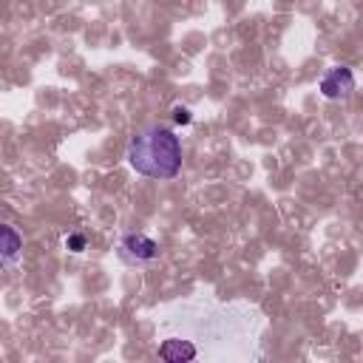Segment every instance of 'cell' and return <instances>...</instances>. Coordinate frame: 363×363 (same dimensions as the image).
Returning <instances> with one entry per match:
<instances>
[{
    "label": "cell",
    "mask_w": 363,
    "mask_h": 363,
    "mask_svg": "<svg viewBox=\"0 0 363 363\" xmlns=\"http://www.w3.org/2000/svg\"><path fill=\"white\" fill-rule=\"evenodd\" d=\"M159 357L167 360V363H187V360H196L199 357V349L190 340L167 337V340L159 343Z\"/></svg>",
    "instance_id": "cell-4"
},
{
    "label": "cell",
    "mask_w": 363,
    "mask_h": 363,
    "mask_svg": "<svg viewBox=\"0 0 363 363\" xmlns=\"http://www.w3.org/2000/svg\"><path fill=\"white\" fill-rule=\"evenodd\" d=\"M85 244H88V241H85V235H79V233H74V235H68V238H65V247H68L71 252H82V250H85Z\"/></svg>",
    "instance_id": "cell-6"
},
{
    "label": "cell",
    "mask_w": 363,
    "mask_h": 363,
    "mask_svg": "<svg viewBox=\"0 0 363 363\" xmlns=\"http://www.w3.org/2000/svg\"><path fill=\"white\" fill-rule=\"evenodd\" d=\"M125 159L139 176L170 182L182 173V142L167 125L150 122L128 139Z\"/></svg>",
    "instance_id": "cell-1"
},
{
    "label": "cell",
    "mask_w": 363,
    "mask_h": 363,
    "mask_svg": "<svg viewBox=\"0 0 363 363\" xmlns=\"http://www.w3.org/2000/svg\"><path fill=\"white\" fill-rule=\"evenodd\" d=\"M352 91H354V74L346 65L326 71V77L320 79V94L326 99H346V96H352Z\"/></svg>",
    "instance_id": "cell-3"
},
{
    "label": "cell",
    "mask_w": 363,
    "mask_h": 363,
    "mask_svg": "<svg viewBox=\"0 0 363 363\" xmlns=\"http://www.w3.org/2000/svg\"><path fill=\"white\" fill-rule=\"evenodd\" d=\"M119 255L130 264H150L159 258V244L145 233H128L119 241Z\"/></svg>",
    "instance_id": "cell-2"
},
{
    "label": "cell",
    "mask_w": 363,
    "mask_h": 363,
    "mask_svg": "<svg viewBox=\"0 0 363 363\" xmlns=\"http://www.w3.org/2000/svg\"><path fill=\"white\" fill-rule=\"evenodd\" d=\"M173 122H179V125H190V122H193V113H190L184 105H176V108H173Z\"/></svg>",
    "instance_id": "cell-7"
},
{
    "label": "cell",
    "mask_w": 363,
    "mask_h": 363,
    "mask_svg": "<svg viewBox=\"0 0 363 363\" xmlns=\"http://www.w3.org/2000/svg\"><path fill=\"white\" fill-rule=\"evenodd\" d=\"M23 255V235L14 224H3V244H0V261L6 269H11Z\"/></svg>",
    "instance_id": "cell-5"
}]
</instances>
